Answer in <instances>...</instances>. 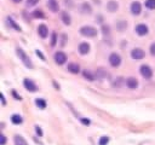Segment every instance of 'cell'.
<instances>
[{"mask_svg":"<svg viewBox=\"0 0 155 145\" xmlns=\"http://www.w3.org/2000/svg\"><path fill=\"white\" fill-rule=\"evenodd\" d=\"M23 86H24V88H25L27 91H29V92H36V91H38V86H36L31 80H29V79H24V80H23Z\"/></svg>","mask_w":155,"mask_h":145,"instance_id":"obj_5","label":"cell"},{"mask_svg":"<svg viewBox=\"0 0 155 145\" xmlns=\"http://www.w3.org/2000/svg\"><path fill=\"white\" fill-rule=\"evenodd\" d=\"M47 6L52 12H57L58 11V4H57L56 0H48L47 1Z\"/></svg>","mask_w":155,"mask_h":145,"instance_id":"obj_14","label":"cell"},{"mask_svg":"<svg viewBox=\"0 0 155 145\" xmlns=\"http://www.w3.org/2000/svg\"><path fill=\"white\" fill-rule=\"evenodd\" d=\"M62 21H63V23H64L65 25H69V24L71 23L70 16H69L67 12H63V13H62Z\"/></svg>","mask_w":155,"mask_h":145,"instance_id":"obj_18","label":"cell"},{"mask_svg":"<svg viewBox=\"0 0 155 145\" xmlns=\"http://www.w3.org/2000/svg\"><path fill=\"white\" fill-rule=\"evenodd\" d=\"M17 51V56L22 59V62L25 64V66H28V68H33V64H31V60L28 58V56L25 54V52L22 50V48H17L16 50Z\"/></svg>","mask_w":155,"mask_h":145,"instance_id":"obj_2","label":"cell"},{"mask_svg":"<svg viewBox=\"0 0 155 145\" xmlns=\"http://www.w3.org/2000/svg\"><path fill=\"white\" fill-rule=\"evenodd\" d=\"M144 56H145V53H144V51H143L142 48L136 47V48H133V50L131 51V57H132L133 59H136V60L144 58Z\"/></svg>","mask_w":155,"mask_h":145,"instance_id":"obj_6","label":"cell"},{"mask_svg":"<svg viewBox=\"0 0 155 145\" xmlns=\"http://www.w3.org/2000/svg\"><path fill=\"white\" fill-rule=\"evenodd\" d=\"M35 103H36V106L39 108V109H45L46 108V100L45 99H41V98H38L36 100H35Z\"/></svg>","mask_w":155,"mask_h":145,"instance_id":"obj_19","label":"cell"},{"mask_svg":"<svg viewBox=\"0 0 155 145\" xmlns=\"http://www.w3.org/2000/svg\"><path fill=\"white\" fill-rule=\"evenodd\" d=\"M35 53H36V54H38V56H39V57H40V58H41L42 60H45V57L42 56V53H41V52H40L39 50H36V51H35Z\"/></svg>","mask_w":155,"mask_h":145,"instance_id":"obj_33","label":"cell"},{"mask_svg":"<svg viewBox=\"0 0 155 145\" xmlns=\"http://www.w3.org/2000/svg\"><path fill=\"white\" fill-rule=\"evenodd\" d=\"M6 144V137L4 134H1V141H0V145H5Z\"/></svg>","mask_w":155,"mask_h":145,"instance_id":"obj_30","label":"cell"},{"mask_svg":"<svg viewBox=\"0 0 155 145\" xmlns=\"http://www.w3.org/2000/svg\"><path fill=\"white\" fill-rule=\"evenodd\" d=\"M140 11H142V5H140V2L133 1V2L131 4V12H132L134 16H138V14L140 13Z\"/></svg>","mask_w":155,"mask_h":145,"instance_id":"obj_8","label":"cell"},{"mask_svg":"<svg viewBox=\"0 0 155 145\" xmlns=\"http://www.w3.org/2000/svg\"><path fill=\"white\" fill-rule=\"evenodd\" d=\"M139 71H140L142 76L145 77V79H150V77L153 76V70H151V68H150L149 65H147V64H143V65L139 68Z\"/></svg>","mask_w":155,"mask_h":145,"instance_id":"obj_4","label":"cell"},{"mask_svg":"<svg viewBox=\"0 0 155 145\" xmlns=\"http://www.w3.org/2000/svg\"><path fill=\"white\" fill-rule=\"evenodd\" d=\"M81 122L84 123V124H86V126H88L91 122H90V120L88 118H81Z\"/></svg>","mask_w":155,"mask_h":145,"instance_id":"obj_32","label":"cell"},{"mask_svg":"<svg viewBox=\"0 0 155 145\" xmlns=\"http://www.w3.org/2000/svg\"><path fill=\"white\" fill-rule=\"evenodd\" d=\"M38 34H39L40 37H42V39L47 37V35H48V29H47V27H46L45 24H40L39 28H38Z\"/></svg>","mask_w":155,"mask_h":145,"instance_id":"obj_10","label":"cell"},{"mask_svg":"<svg viewBox=\"0 0 155 145\" xmlns=\"http://www.w3.org/2000/svg\"><path fill=\"white\" fill-rule=\"evenodd\" d=\"M0 98H1V102H2V105L5 106V105H6V100H5V97H4V94H2V93H0Z\"/></svg>","mask_w":155,"mask_h":145,"instance_id":"obj_34","label":"cell"},{"mask_svg":"<svg viewBox=\"0 0 155 145\" xmlns=\"http://www.w3.org/2000/svg\"><path fill=\"white\" fill-rule=\"evenodd\" d=\"M8 22L11 23V25H12V27H13L16 30H19V31H21V27H18V25H17V23H15L12 18H8Z\"/></svg>","mask_w":155,"mask_h":145,"instance_id":"obj_24","label":"cell"},{"mask_svg":"<svg viewBox=\"0 0 155 145\" xmlns=\"http://www.w3.org/2000/svg\"><path fill=\"white\" fill-rule=\"evenodd\" d=\"M126 86H127L128 88H131V89L137 88V87H138V81H137V79H134V77H128V79L126 80Z\"/></svg>","mask_w":155,"mask_h":145,"instance_id":"obj_11","label":"cell"},{"mask_svg":"<svg viewBox=\"0 0 155 145\" xmlns=\"http://www.w3.org/2000/svg\"><path fill=\"white\" fill-rule=\"evenodd\" d=\"M35 130H36V134L39 135V137H42V130H41V128L40 127H35Z\"/></svg>","mask_w":155,"mask_h":145,"instance_id":"obj_29","label":"cell"},{"mask_svg":"<svg viewBox=\"0 0 155 145\" xmlns=\"http://www.w3.org/2000/svg\"><path fill=\"white\" fill-rule=\"evenodd\" d=\"M82 75H84L85 79H87V80H90V81H93V80H94V75H93L91 71L84 70V71H82Z\"/></svg>","mask_w":155,"mask_h":145,"instance_id":"obj_20","label":"cell"},{"mask_svg":"<svg viewBox=\"0 0 155 145\" xmlns=\"http://www.w3.org/2000/svg\"><path fill=\"white\" fill-rule=\"evenodd\" d=\"M11 93H12V95H13L17 100H21V99H22V97H21V95H17V92H16L15 89H12V91H11Z\"/></svg>","mask_w":155,"mask_h":145,"instance_id":"obj_28","label":"cell"},{"mask_svg":"<svg viewBox=\"0 0 155 145\" xmlns=\"http://www.w3.org/2000/svg\"><path fill=\"white\" fill-rule=\"evenodd\" d=\"M11 122H12L13 124H21V123L23 122V118H22V116L15 114V115L11 116Z\"/></svg>","mask_w":155,"mask_h":145,"instance_id":"obj_15","label":"cell"},{"mask_svg":"<svg viewBox=\"0 0 155 145\" xmlns=\"http://www.w3.org/2000/svg\"><path fill=\"white\" fill-rule=\"evenodd\" d=\"M33 16H34L35 18H45V13H44L41 10H35V11L33 12Z\"/></svg>","mask_w":155,"mask_h":145,"instance_id":"obj_21","label":"cell"},{"mask_svg":"<svg viewBox=\"0 0 155 145\" xmlns=\"http://www.w3.org/2000/svg\"><path fill=\"white\" fill-rule=\"evenodd\" d=\"M79 52H80L81 54H87V53L90 52V44H87V42H81V44L79 45Z\"/></svg>","mask_w":155,"mask_h":145,"instance_id":"obj_12","label":"cell"},{"mask_svg":"<svg viewBox=\"0 0 155 145\" xmlns=\"http://www.w3.org/2000/svg\"><path fill=\"white\" fill-rule=\"evenodd\" d=\"M109 63H110V65L111 66H114V68H117L120 64H121V57L117 54V53H111L110 56H109Z\"/></svg>","mask_w":155,"mask_h":145,"instance_id":"obj_3","label":"cell"},{"mask_svg":"<svg viewBox=\"0 0 155 145\" xmlns=\"http://www.w3.org/2000/svg\"><path fill=\"white\" fill-rule=\"evenodd\" d=\"M36 2H38V0H27V6L28 7L34 6V5H36Z\"/></svg>","mask_w":155,"mask_h":145,"instance_id":"obj_27","label":"cell"},{"mask_svg":"<svg viewBox=\"0 0 155 145\" xmlns=\"http://www.w3.org/2000/svg\"><path fill=\"white\" fill-rule=\"evenodd\" d=\"M82 10H84V12H88V13L91 12V7H90V5L86 4V2L82 4Z\"/></svg>","mask_w":155,"mask_h":145,"instance_id":"obj_26","label":"cell"},{"mask_svg":"<svg viewBox=\"0 0 155 145\" xmlns=\"http://www.w3.org/2000/svg\"><path fill=\"white\" fill-rule=\"evenodd\" d=\"M56 42H57V34L53 33V34H52V39H51V46H52V47L56 46Z\"/></svg>","mask_w":155,"mask_h":145,"instance_id":"obj_25","label":"cell"},{"mask_svg":"<svg viewBox=\"0 0 155 145\" xmlns=\"http://www.w3.org/2000/svg\"><path fill=\"white\" fill-rule=\"evenodd\" d=\"M15 145H27V141L21 135H15Z\"/></svg>","mask_w":155,"mask_h":145,"instance_id":"obj_17","label":"cell"},{"mask_svg":"<svg viewBox=\"0 0 155 145\" xmlns=\"http://www.w3.org/2000/svg\"><path fill=\"white\" fill-rule=\"evenodd\" d=\"M108 143H109V138L108 137H101L99 141H98V145H108Z\"/></svg>","mask_w":155,"mask_h":145,"instance_id":"obj_23","label":"cell"},{"mask_svg":"<svg viewBox=\"0 0 155 145\" xmlns=\"http://www.w3.org/2000/svg\"><path fill=\"white\" fill-rule=\"evenodd\" d=\"M136 31H137L138 35L143 36V35H147V34H148L149 29H148V27H147L145 24H138V25L136 27Z\"/></svg>","mask_w":155,"mask_h":145,"instance_id":"obj_9","label":"cell"},{"mask_svg":"<svg viewBox=\"0 0 155 145\" xmlns=\"http://www.w3.org/2000/svg\"><path fill=\"white\" fill-rule=\"evenodd\" d=\"M68 71H70L71 74H79V71H80L79 64H76V63H70V64H68Z\"/></svg>","mask_w":155,"mask_h":145,"instance_id":"obj_13","label":"cell"},{"mask_svg":"<svg viewBox=\"0 0 155 145\" xmlns=\"http://www.w3.org/2000/svg\"><path fill=\"white\" fill-rule=\"evenodd\" d=\"M150 53L153 56H155V44H151V46H150Z\"/></svg>","mask_w":155,"mask_h":145,"instance_id":"obj_31","label":"cell"},{"mask_svg":"<svg viewBox=\"0 0 155 145\" xmlns=\"http://www.w3.org/2000/svg\"><path fill=\"white\" fill-rule=\"evenodd\" d=\"M145 6L149 10H154L155 8V0H147L145 1Z\"/></svg>","mask_w":155,"mask_h":145,"instance_id":"obj_22","label":"cell"},{"mask_svg":"<svg viewBox=\"0 0 155 145\" xmlns=\"http://www.w3.org/2000/svg\"><path fill=\"white\" fill-rule=\"evenodd\" d=\"M117 7H119V5H117V2H116V1H109V2L107 4V8H108L110 12L116 11V10H117Z\"/></svg>","mask_w":155,"mask_h":145,"instance_id":"obj_16","label":"cell"},{"mask_svg":"<svg viewBox=\"0 0 155 145\" xmlns=\"http://www.w3.org/2000/svg\"><path fill=\"white\" fill-rule=\"evenodd\" d=\"M54 62L58 64V65H62L67 62V56L64 52H56L54 54Z\"/></svg>","mask_w":155,"mask_h":145,"instance_id":"obj_7","label":"cell"},{"mask_svg":"<svg viewBox=\"0 0 155 145\" xmlns=\"http://www.w3.org/2000/svg\"><path fill=\"white\" fill-rule=\"evenodd\" d=\"M13 1H15V2H21L22 0H13Z\"/></svg>","mask_w":155,"mask_h":145,"instance_id":"obj_35","label":"cell"},{"mask_svg":"<svg viewBox=\"0 0 155 145\" xmlns=\"http://www.w3.org/2000/svg\"><path fill=\"white\" fill-rule=\"evenodd\" d=\"M80 33L81 35L84 36H88V37H93L97 35V29H94L93 27H90V25H85L80 29Z\"/></svg>","mask_w":155,"mask_h":145,"instance_id":"obj_1","label":"cell"}]
</instances>
